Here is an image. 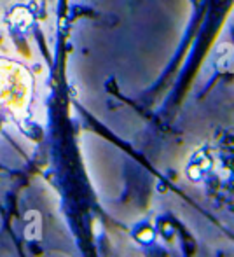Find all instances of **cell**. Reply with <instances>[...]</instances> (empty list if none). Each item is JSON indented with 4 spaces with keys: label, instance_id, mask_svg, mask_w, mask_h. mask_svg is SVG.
Here are the masks:
<instances>
[{
    "label": "cell",
    "instance_id": "6da1fadb",
    "mask_svg": "<svg viewBox=\"0 0 234 257\" xmlns=\"http://www.w3.org/2000/svg\"><path fill=\"white\" fill-rule=\"evenodd\" d=\"M34 13L30 11V7L27 6H16L9 14V25L13 30L16 32H25L30 28V25L34 23Z\"/></svg>",
    "mask_w": 234,
    "mask_h": 257
}]
</instances>
